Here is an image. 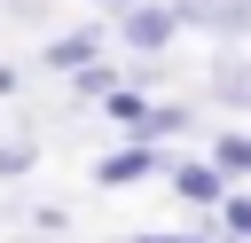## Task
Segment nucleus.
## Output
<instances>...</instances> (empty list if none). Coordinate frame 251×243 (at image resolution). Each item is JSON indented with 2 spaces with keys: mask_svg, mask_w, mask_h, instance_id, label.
I'll use <instances>...</instances> for the list:
<instances>
[{
  "mask_svg": "<svg viewBox=\"0 0 251 243\" xmlns=\"http://www.w3.org/2000/svg\"><path fill=\"white\" fill-rule=\"evenodd\" d=\"M126 8H141V0H94V16H102V24H118Z\"/></svg>",
  "mask_w": 251,
  "mask_h": 243,
  "instance_id": "dca6fc26",
  "label": "nucleus"
},
{
  "mask_svg": "<svg viewBox=\"0 0 251 243\" xmlns=\"http://www.w3.org/2000/svg\"><path fill=\"white\" fill-rule=\"evenodd\" d=\"M165 172H173V157L149 149V141H118V149L94 157V188H141V180H165Z\"/></svg>",
  "mask_w": 251,
  "mask_h": 243,
  "instance_id": "7ed1b4c3",
  "label": "nucleus"
},
{
  "mask_svg": "<svg viewBox=\"0 0 251 243\" xmlns=\"http://www.w3.org/2000/svg\"><path fill=\"white\" fill-rule=\"evenodd\" d=\"M63 86H71V102H102V94H118V86H126V63H110V55H102V63H86V71H71Z\"/></svg>",
  "mask_w": 251,
  "mask_h": 243,
  "instance_id": "1a4fd4ad",
  "label": "nucleus"
},
{
  "mask_svg": "<svg viewBox=\"0 0 251 243\" xmlns=\"http://www.w3.org/2000/svg\"><path fill=\"white\" fill-rule=\"evenodd\" d=\"M16 86H24V71H16V63H0V102H8Z\"/></svg>",
  "mask_w": 251,
  "mask_h": 243,
  "instance_id": "f3484780",
  "label": "nucleus"
},
{
  "mask_svg": "<svg viewBox=\"0 0 251 243\" xmlns=\"http://www.w3.org/2000/svg\"><path fill=\"white\" fill-rule=\"evenodd\" d=\"M31 235H71V212L63 204H31Z\"/></svg>",
  "mask_w": 251,
  "mask_h": 243,
  "instance_id": "4468645a",
  "label": "nucleus"
},
{
  "mask_svg": "<svg viewBox=\"0 0 251 243\" xmlns=\"http://www.w3.org/2000/svg\"><path fill=\"white\" fill-rule=\"evenodd\" d=\"M212 219H220V235H235V243H251V188H227V204H220Z\"/></svg>",
  "mask_w": 251,
  "mask_h": 243,
  "instance_id": "f8f14e48",
  "label": "nucleus"
},
{
  "mask_svg": "<svg viewBox=\"0 0 251 243\" xmlns=\"http://www.w3.org/2000/svg\"><path fill=\"white\" fill-rule=\"evenodd\" d=\"M102 55H110V24L94 16V24L47 31V39H39V55H31V71H47V78H71V71H86V63H102Z\"/></svg>",
  "mask_w": 251,
  "mask_h": 243,
  "instance_id": "f257e3e1",
  "label": "nucleus"
},
{
  "mask_svg": "<svg viewBox=\"0 0 251 243\" xmlns=\"http://www.w3.org/2000/svg\"><path fill=\"white\" fill-rule=\"evenodd\" d=\"M204 86H212V102H220V110L251 118V55H235V47H227V55L212 63V78H204Z\"/></svg>",
  "mask_w": 251,
  "mask_h": 243,
  "instance_id": "423d86ee",
  "label": "nucleus"
},
{
  "mask_svg": "<svg viewBox=\"0 0 251 243\" xmlns=\"http://www.w3.org/2000/svg\"><path fill=\"white\" fill-rule=\"evenodd\" d=\"M110 39H118V47H133V55H173L180 16H173L165 0H141V8H126V16L110 24Z\"/></svg>",
  "mask_w": 251,
  "mask_h": 243,
  "instance_id": "f03ea898",
  "label": "nucleus"
},
{
  "mask_svg": "<svg viewBox=\"0 0 251 243\" xmlns=\"http://www.w3.org/2000/svg\"><path fill=\"white\" fill-rule=\"evenodd\" d=\"M31 165H39V141H31V133H8V141H0V180H24Z\"/></svg>",
  "mask_w": 251,
  "mask_h": 243,
  "instance_id": "9b49d317",
  "label": "nucleus"
},
{
  "mask_svg": "<svg viewBox=\"0 0 251 243\" xmlns=\"http://www.w3.org/2000/svg\"><path fill=\"white\" fill-rule=\"evenodd\" d=\"M180 16V31H212V39H251V0H165Z\"/></svg>",
  "mask_w": 251,
  "mask_h": 243,
  "instance_id": "39448f33",
  "label": "nucleus"
},
{
  "mask_svg": "<svg viewBox=\"0 0 251 243\" xmlns=\"http://www.w3.org/2000/svg\"><path fill=\"white\" fill-rule=\"evenodd\" d=\"M188 125H196V102H173V94H157V102H149V125H141V141H149V149H165V141H180Z\"/></svg>",
  "mask_w": 251,
  "mask_h": 243,
  "instance_id": "0eeeda50",
  "label": "nucleus"
},
{
  "mask_svg": "<svg viewBox=\"0 0 251 243\" xmlns=\"http://www.w3.org/2000/svg\"><path fill=\"white\" fill-rule=\"evenodd\" d=\"M149 102H157V94H141V86H118V94H102V118H110L126 141H141V125H149Z\"/></svg>",
  "mask_w": 251,
  "mask_h": 243,
  "instance_id": "6e6552de",
  "label": "nucleus"
},
{
  "mask_svg": "<svg viewBox=\"0 0 251 243\" xmlns=\"http://www.w3.org/2000/svg\"><path fill=\"white\" fill-rule=\"evenodd\" d=\"M126 243H204L196 227H141V235H126Z\"/></svg>",
  "mask_w": 251,
  "mask_h": 243,
  "instance_id": "2eb2a0df",
  "label": "nucleus"
},
{
  "mask_svg": "<svg viewBox=\"0 0 251 243\" xmlns=\"http://www.w3.org/2000/svg\"><path fill=\"white\" fill-rule=\"evenodd\" d=\"M227 188H235V180H227L212 157H173V172H165V196H180L188 212H220Z\"/></svg>",
  "mask_w": 251,
  "mask_h": 243,
  "instance_id": "20e7f679",
  "label": "nucleus"
},
{
  "mask_svg": "<svg viewBox=\"0 0 251 243\" xmlns=\"http://www.w3.org/2000/svg\"><path fill=\"white\" fill-rule=\"evenodd\" d=\"M0 24H24V31H47V24H55V8H47V0H0Z\"/></svg>",
  "mask_w": 251,
  "mask_h": 243,
  "instance_id": "ddd939ff",
  "label": "nucleus"
},
{
  "mask_svg": "<svg viewBox=\"0 0 251 243\" xmlns=\"http://www.w3.org/2000/svg\"><path fill=\"white\" fill-rule=\"evenodd\" d=\"M212 165H220L227 180H251V133H243V125H227V133H212Z\"/></svg>",
  "mask_w": 251,
  "mask_h": 243,
  "instance_id": "9d476101",
  "label": "nucleus"
}]
</instances>
